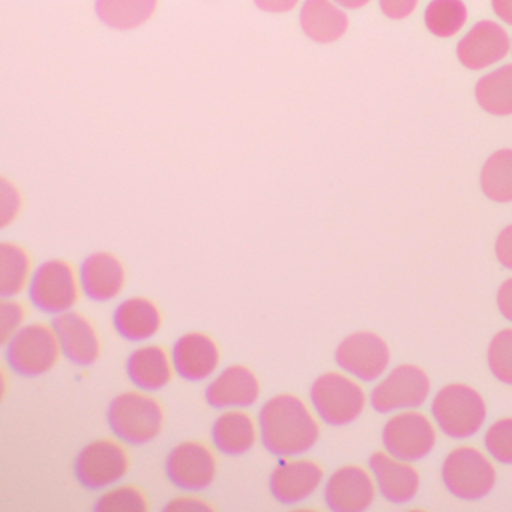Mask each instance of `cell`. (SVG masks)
Returning <instances> with one entry per match:
<instances>
[{
	"mask_svg": "<svg viewBox=\"0 0 512 512\" xmlns=\"http://www.w3.org/2000/svg\"><path fill=\"white\" fill-rule=\"evenodd\" d=\"M259 422L265 445L283 457L308 451L320 437L316 413L301 397L289 392L269 398L263 404Z\"/></svg>",
	"mask_w": 512,
	"mask_h": 512,
	"instance_id": "obj_1",
	"label": "cell"
},
{
	"mask_svg": "<svg viewBox=\"0 0 512 512\" xmlns=\"http://www.w3.org/2000/svg\"><path fill=\"white\" fill-rule=\"evenodd\" d=\"M110 424L119 437L131 443L157 439L166 424L163 403L146 389H130L113 400Z\"/></svg>",
	"mask_w": 512,
	"mask_h": 512,
	"instance_id": "obj_2",
	"label": "cell"
},
{
	"mask_svg": "<svg viewBox=\"0 0 512 512\" xmlns=\"http://www.w3.org/2000/svg\"><path fill=\"white\" fill-rule=\"evenodd\" d=\"M431 410L439 427L455 439L478 433L487 416L484 398L466 383L443 386L434 397Z\"/></svg>",
	"mask_w": 512,
	"mask_h": 512,
	"instance_id": "obj_3",
	"label": "cell"
},
{
	"mask_svg": "<svg viewBox=\"0 0 512 512\" xmlns=\"http://www.w3.org/2000/svg\"><path fill=\"white\" fill-rule=\"evenodd\" d=\"M311 400L323 421L344 425L355 421L364 412L367 395L352 377L338 371H328L313 383Z\"/></svg>",
	"mask_w": 512,
	"mask_h": 512,
	"instance_id": "obj_4",
	"label": "cell"
},
{
	"mask_svg": "<svg viewBox=\"0 0 512 512\" xmlns=\"http://www.w3.org/2000/svg\"><path fill=\"white\" fill-rule=\"evenodd\" d=\"M82 271L67 259H52L35 271L31 284L32 299L49 313L73 310L82 298Z\"/></svg>",
	"mask_w": 512,
	"mask_h": 512,
	"instance_id": "obj_5",
	"label": "cell"
},
{
	"mask_svg": "<svg viewBox=\"0 0 512 512\" xmlns=\"http://www.w3.org/2000/svg\"><path fill=\"white\" fill-rule=\"evenodd\" d=\"M8 347L11 365L29 376L49 373L59 364L64 353L56 326L46 322L29 323Z\"/></svg>",
	"mask_w": 512,
	"mask_h": 512,
	"instance_id": "obj_6",
	"label": "cell"
},
{
	"mask_svg": "<svg viewBox=\"0 0 512 512\" xmlns=\"http://www.w3.org/2000/svg\"><path fill=\"white\" fill-rule=\"evenodd\" d=\"M443 481L455 496L473 500L490 493L496 484V467L473 446H458L446 455Z\"/></svg>",
	"mask_w": 512,
	"mask_h": 512,
	"instance_id": "obj_7",
	"label": "cell"
},
{
	"mask_svg": "<svg viewBox=\"0 0 512 512\" xmlns=\"http://www.w3.org/2000/svg\"><path fill=\"white\" fill-rule=\"evenodd\" d=\"M127 446L113 437H100L80 452L77 473L80 481L92 488L110 487L130 472Z\"/></svg>",
	"mask_w": 512,
	"mask_h": 512,
	"instance_id": "obj_8",
	"label": "cell"
},
{
	"mask_svg": "<svg viewBox=\"0 0 512 512\" xmlns=\"http://www.w3.org/2000/svg\"><path fill=\"white\" fill-rule=\"evenodd\" d=\"M436 440L433 422L418 410L397 413L383 428L386 449L401 460H421L434 448Z\"/></svg>",
	"mask_w": 512,
	"mask_h": 512,
	"instance_id": "obj_9",
	"label": "cell"
},
{
	"mask_svg": "<svg viewBox=\"0 0 512 512\" xmlns=\"http://www.w3.org/2000/svg\"><path fill=\"white\" fill-rule=\"evenodd\" d=\"M430 379L418 365L401 364L391 371L371 394L374 409L391 412L421 406L430 394Z\"/></svg>",
	"mask_w": 512,
	"mask_h": 512,
	"instance_id": "obj_10",
	"label": "cell"
},
{
	"mask_svg": "<svg viewBox=\"0 0 512 512\" xmlns=\"http://www.w3.org/2000/svg\"><path fill=\"white\" fill-rule=\"evenodd\" d=\"M167 472L179 487L202 490L218 475V457L214 448L202 440H185L170 452Z\"/></svg>",
	"mask_w": 512,
	"mask_h": 512,
	"instance_id": "obj_11",
	"label": "cell"
},
{
	"mask_svg": "<svg viewBox=\"0 0 512 512\" xmlns=\"http://www.w3.org/2000/svg\"><path fill=\"white\" fill-rule=\"evenodd\" d=\"M337 362L347 373L370 382L385 373L391 362V350L380 335L359 331L341 341Z\"/></svg>",
	"mask_w": 512,
	"mask_h": 512,
	"instance_id": "obj_12",
	"label": "cell"
},
{
	"mask_svg": "<svg viewBox=\"0 0 512 512\" xmlns=\"http://www.w3.org/2000/svg\"><path fill=\"white\" fill-rule=\"evenodd\" d=\"M325 497L335 511H364L376 497V479L365 467L346 464L329 476Z\"/></svg>",
	"mask_w": 512,
	"mask_h": 512,
	"instance_id": "obj_13",
	"label": "cell"
},
{
	"mask_svg": "<svg viewBox=\"0 0 512 512\" xmlns=\"http://www.w3.org/2000/svg\"><path fill=\"white\" fill-rule=\"evenodd\" d=\"M511 40L499 23L482 20L476 23L457 46L458 61L469 70L479 71L506 58Z\"/></svg>",
	"mask_w": 512,
	"mask_h": 512,
	"instance_id": "obj_14",
	"label": "cell"
},
{
	"mask_svg": "<svg viewBox=\"0 0 512 512\" xmlns=\"http://www.w3.org/2000/svg\"><path fill=\"white\" fill-rule=\"evenodd\" d=\"M55 326L64 353L74 362L89 365L100 359L103 341L91 317L73 308L59 314Z\"/></svg>",
	"mask_w": 512,
	"mask_h": 512,
	"instance_id": "obj_15",
	"label": "cell"
},
{
	"mask_svg": "<svg viewBox=\"0 0 512 512\" xmlns=\"http://www.w3.org/2000/svg\"><path fill=\"white\" fill-rule=\"evenodd\" d=\"M262 394L259 377L247 365L233 364L224 368L209 383L206 397L209 403L221 409L248 407Z\"/></svg>",
	"mask_w": 512,
	"mask_h": 512,
	"instance_id": "obj_16",
	"label": "cell"
},
{
	"mask_svg": "<svg viewBox=\"0 0 512 512\" xmlns=\"http://www.w3.org/2000/svg\"><path fill=\"white\" fill-rule=\"evenodd\" d=\"M323 467L311 458H287L272 473V493L284 503L301 502L322 484Z\"/></svg>",
	"mask_w": 512,
	"mask_h": 512,
	"instance_id": "obj_17",
	"label": "cell"
},
{
	"mask_svg": "<svg viewBox=\"0 0 512 512\" xmlns=\"http://www.w3.org/2000/svg\"><path fill=\"white\" fill-rule=\"evenodd\" d=\"M85 292L95 301H112L124 292L128 272L124 260L112 251H98L83 263Z\"/></svg>",
	"mask_w": 512,
	"mask_h": 512,
	"instance_id": "obj_18",
	"label": "cell"
},
{
	"mask_svg": "<svg viewBox=\"0 0 512 512\" xmlns=\"http://www.w3.org/2000/svg\"><path fill=\"white\" fill-rule=\"evenodd\" d=\"M380 493L395 503L409 502L416 496L421 484L418 470L407 460L395 457L391 452H374L370 460Z\"/></svg>",
	"mask_w": 512,
	"mask_h": 512,
	"instance_id": "obj_19",
	"label": "cell"
},
{
	"mask_svg": "<svg viewBox=\"0 0 512 512\" xmlns=\"http://www.w3.org/2000/svg\"><path fill=\"white\" fill-rule=\"evenodd\" d=\"M178 373L191 380L211 377L220 367L221 350L206 332H187L179 338L173 352Z\"/></svg>",
	"mask_w": 512,
	"mask_h": 512,
	"instance_id": "obj_20",
	"label": "cell"
},
{
	"mask_svg": "<svg viewBox=\"0 0 512 512\" xmlns=\"http://www.w3.org/2000/svg\"><path fill=\"white\" fill-rule=\"evenodd\" d=\"M299 25L314 43L332 44L349 31V17L334 0H304L299 11Z\"/></svg>",
	"mask_w": 512,
	"mask_h": 512,
	"instance_id": "obj_21",
	"label": "cell"
},
{
	"mask_svg": "<svg viewBox=\"0 0 512 512\" xmlns=\"http://www.w3.org/2000/svg\"><path fill=\"white\" fill-rule=\"evenodd\" d=\"M131 379L143 389H161L175 377V358L163 344L149 343L137 347L128 362Z\"/></svg>",
	"mask_w": 512,
	"mask_h": 512,
	"instance_id": "obj_22",
	"label": "cell"
},
{
	"mask_svg": "<svg viewBox=\"0 0 512 512\" xmlns=\"http://www.w3.org/2000/svg\"><path fill=\"white\" fill-rule=\"evenodd\" d=\"M163 322L160 305L146 296L125 299L115 316L116 328L128 340L143 341L155 337L163 328Z\"/></svg>",
	"mask_w": 512,
	"mask_h": 512,
	"instance_id": "obj_23",
	"label": "cell"
},
{
	"mask_svg": "<svg viewBox=\"0 0 512 512\" xmlns=\"http://www.w3.org/2000/svg\"><path fill=\"white\" fill-rule=\"evenodd\" d=\"M260 422L242 407L224 410L214 425V440L227 454L250 451L259 440Z\"/></svg>",
	"mask_w": 512,
	"mask_h": 512,
	"instance_id": "obj_24",
	"label": "cell"
},
{
	"mask_svg": "<svg viewBox=\"0 0 512 512\" xmlns=\"http://www.w3.org/2000/svg\"><path fill=\"white\" fill-rule=\"evenodd\" d=\"M34 259L28 248L19 242L0 244V292L4 296H19L31 289L34 280Z\"/></svg>",
	"mask_w": 512,
	"mask_h": 512,
	"instance_id": "obj_25",
	"label": "cell"
},
{
	"mask_svg": "<svg viewBox=\"0 0 512 512\" xmlns=\"http://www.w3.org/2000/svg\"><path fill=\"white\" fill-rule=\"evenodd\" d=\"M160 0H97V14L116 31H134L151 22Z\"/></svg>",
	"mask_w": 512,
	"mask_h": 512,
	"instance_id": "obj_26",
	"label": "cell"
},
{
	"mask_svg": "<svg viewBox=\"0 0 512 512\" xmlns=\"http://www.w3.org/2000/svg\"><path fill=\"white\" fill-rule=\"evenodd\" d=\"M475 97L481 109L490 115H512V64L482 77L476 83Z\"/></svg>",
	"mask_w": 512,
	"mask_h": 512,
	"instance_id": "obj_27",
	"label": "cell"
},
{
	"mask_svg": "<svg viewBox=\"0 0 512 512\" xmlns=\"http://www.w3.org/2000/svg\"><path fill=\"white\" fill-rule=\"evenodd\" d=\"M481 188L493 202H512V149L494 152L485 161L481 172Z\"/></svg>",
	"mask_w": 512,
	"mask_h": 512,
	"instance_id": "obj_28",
	"label": "cell"
},
{
	"mask_svg": "<svg viewBox=\"0 0 512 512\" xmlns=\"http://www.w3.org/2000/svg\"><path fill=\"white\" fill-rule=\"evenodd\" d=\"M466 22L467 8L463 0H431L425 8V28L434 37H455Z\"/></svg>",
	"mask_w": 512,
	"mask_h": 512,
	"instance_id": "obj_29",
	"label": "cell"
},
{
	"mask_svg": "<svg viewBox=\"0 0 512 512\" xmlns=\"http://www.w3.org/2000/svg\"><path fill=\"white\" fill-rule=\"evenodd\" d=\"M97 508L103 512H146L151 508V502L139 485L121 484L104 491L98 499Z\"/></svg>",
	"mask_w": 512,
	"mask_h": 512,
	"instance_id": "obj_30",
	"label": "cell"
},
{
	"mask_svg": "<svg viewBox=\"0 0 512 512\" xmlns=\"http://www.w3.org/2000/svg\"><path fill=\"white\" fill-rule=\"evenodd\" d=\"M488 367L496 379L512 385V328L494 335L487 350Z\"/></svg>",
	"mask_w": 512,
	"mask_h": 512,
	"instance_id": "obj_31",
	"label": "cell"
},
{
	"mask_svg": "<svg viewBox=\"0 0 512 512\" xmlns=\"http://www.w3.org/2000/svg\"><path fill=\"white\" fill-rule=\"evenodd\" d=\"M28 316V305L22 299L17 296H4L0 299V341L4 346H8L25 328Z\"/></svg>",
	"mask_w": 512,
	"mask_h": 512,
	"instance_id": "obj_32",
	"label": "cell"
},
{
	"mask_svg": "<svg viewBox=\"0 0 512 512\" xmlns=\"http://www.w3.org/2000/svg\"><path fill=\"white\" fill-rule=\"evenodd\" d=\"M488 452L500 463H512V418H500L485 433Z\"/></svg>",
	"mask_w": 512,
	"mask_h": 512,
	"instance_id": "obj_33",
	"label": "cell"
},
{
	"mask_svg": "<svg viewBox=\"0 0 512 512\" xmlns=\"http://www.w3.org/2000/svg\"><path fill=\"white\" fill-rule=\"evenodd\" d=\"M23 194L13 181L2 176L0 179V227L13 224L22 214Z\"/></svg>",
	"mask_w": 512,
	"mask_h": 512,
	"instance_id": "obj_34",
	"label": "cell"
},
{
	"mask_svg": "<svg viewBox=\"0 0 512 512\" xmlns=\"http://www.w3.org/2000/svg\"><path fill=\"white\" fill-rule=\"evenodd\" d=\"M419 0H380L383 16L391 20H404L415 13Z\"/></svg>",
	"mask_w": 512,
	"mask_h": 512,
	"instance_id": "obj_35",
	"label": "cell"
},
{
	"mask_svg": "<svg viewBox=\"0 0 512 512\" xmlns=\"http://www.w3.org/2000/svg\"><path fill=\"white\" fill-rule=\"evenodd\" d=\"M166 509L172 512L215 511V506L202 497L184 494V496H176L175 499L170 500Z\"/></svg>",
	"mask_w": 512,
	"mask_h": 512,
	"instance_id": "obj_36",
	"label": "cell"
},
{
	"mask_svg": "<svg viewBox=\"0 0 512 512\" xmlns=\"http://www.w3.org/2000/svg\"><path fill=\"white\" fill-rule=\"evenodd\" d=\"M496 257L500 265L512 269V224L505 227L497 236Z\"/></svg>",
	"mask_w": 512,
	"mask_h": 512,
	"instance_id": "obj_37",
	"label": "cell"
},
{
	"mask_svg": "<svg viewBox=\"0 0 512 512\" xmlns=\"http://www.w3.org/2000/svg\"><path fill=\"white\" fill-rule=\"evenodd\" d=\"M254 4L263 13L289 14L301 5V0H254Z\"/></svg>",
	"mask_w": 512,
	"mask_h": 512,
	"instance_id": "obj_38",
	"label": "cell"
},
{
	"mask_svg": "<svg viewBox=\"0 0 512 512\" xmlns=\"http://www.w3.org/2000/svg\"><path fill=\"white\" fill-rule=\"evenodd\" d=\"M497 307L500 313L512 322V277L503 281L497 290Z\"/></svg>",
	"mask_w": 512,
	"mask_h": 512,
	"instance_id": "obj_39",
	"label": "cell"
},
{
	"mask_svg": "<svg viewBox=\"0 0 512 512\" xmlns=\"http://www.w3.org/2000/svg\"><path fill=\"white\" fill-rule=\"evenodd\" d=\"M491 8L499 20L512 26V0H491Z\"/></svg>",
	"mask_w": 512,
	"mask_h": 512,
	"instance_id": "obj_40",
	"label": "cell"
},
{
	"mask_svg": "<svg viewBox=\"0 0 512 512\" xmlns=\"http://www.w3.org/2000/svg\"><path fill=\"white\" fill-rule=\"evenodd\" d=\"M334 2L344 10H361V8L367 7L371 0H334Z\"/></svg>",
	"mask_w": 512,
	"mask_h": 512,
	"instance_id": "obj_41",
	"label": "cell"
},
{
	"mask_svg": "<svg viewBox=\"0 0 512 512\" xmlns=\"http://www.w3.org/2000/svg\"><path fill=\"white\" fill-rule=\"evenodd\" d=\"M7 371H2V388H4V395L7 394Z\"/></svg>",
	"mask_w": 512,
	"mask_h": 512,
	"instance_id": "obj_42",
	"label": "cell"
},
{
	"mask_svg": "<svg viewBox=\"0 0 512 512\" xmlns=\"http://www.w3.org/2000/svg\"><path fill=\"white\" fill-rule=\"evenodd\" d=\"M511 52H512V40H511Z\"/></svg>",
	"mask_w": 512,
	"mask_h": 512,
	"instance_id": "obj_43",
	"label": "cell"
}]
</instances>
